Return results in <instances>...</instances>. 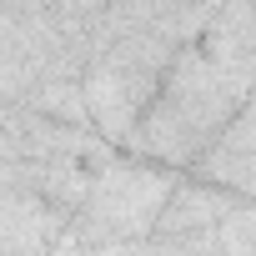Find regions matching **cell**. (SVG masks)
Segmentation results:
<instances>
[{"mask_svg":"<svg viewBox=\"0 0 256 256\" xmlns=\"http://www.w3.org/2000/svg\"><path fill=\"white\" fill-rule=\"evenodd\" d=\"M181 176L251 201V100H246V106L221 126V131L191 156V166H186Z\"/></svg>","mask_w":256,"mask_h":256,"instance_id":"7a4b0ae2","label":"cell"},{"mask_svg":"<svg viewBox=\"0 0 256 256\" xmlns=\"http://www.w3.org/2000/svg\"><path fill=\"white\" fill-rule=\"evenodd\" d=\"M236 201H241V196H231V191H216V186H201V181L176 176L166 206H161L156 221H151V236H156V241H196V236H211L216 221H221Z\"/></svg>","mask_w":256,"mask_h":256,"instance_id":"3957f363","label":"cell"},{"mask_svg":"<svg viewBox=\"0 0 256 256\" xmlns=\"http://www.w3.org/2000/svg\"><path fill=\"white\" fill-rule=\"evenodd\" d=\"M60 231H66V216L50 211L40 196L0 191V256H50Z\"/></svg>","mask_w":256,"mask_h":256,"instance_id":"277c9868","label":"cell"},{"mask_svg":"<svg viewBox=\"0 0 256 256\" xmlns=\"http://www.w3.org/2000/svg\"><path fill=\"white\" fill-rule=\"evenodd\" d=\"M171 186H176V171L116 151V156L96 171V186H90V196L80 201V211L66 221V231H70L86 251L141 241V236H151V221H156V211L166 206Z\"/></svg>","mask_w":256,"mask_h":256,"instance_id":"6da1fadb","label":"cell"}]
</instances>
